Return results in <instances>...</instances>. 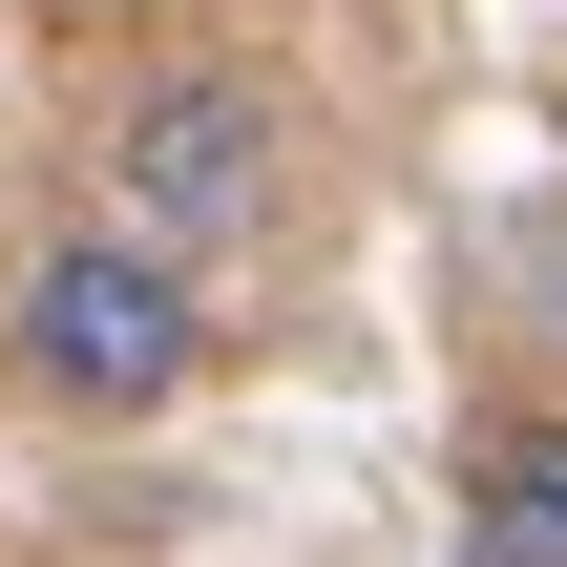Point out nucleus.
Returning a JSON list of instances; mask_svg holds the SVG:
<instances>
[{"instance_id":"nucleus-1","label":"nucleus","mask_w":567,"mask_h":567,"mask_svg":"<svg viewBox=\"0 0 567 567\" xmlns=\"http://www.w3.org/2000/svg\"><path fill=\"white\" fill-rule=\"evenodd\" d=\"M84 168H105V231H147L168 274H189V252H274V210H295V105H274L252 63H126L105 126H84Z\"/></svg>"},{"instance_id":"nucleus-2","label":"nucleus","mask_w":567,"mask_h":567,"mask_svg":"<svg viewBox=\"0 0 567 567\" xmlns=\"http://www.w3.org/2000/svg\"><path fill=\"white\" fill-rule=\"evenodd\" d=\"M0 358L63 400V421H168L189 379H210V295L147 252V231H42L21 274H0Z\"/></svg>"},{"instance_id":"nucleus-3","label":"nucleus","mask_w":567,"mask_h":567,"mask_svg":"<svg viewBox=\"0 0 567 567\" xmlns=\"http://www.w3.org/2000/svg\"><path fill=\"white\" fill-rule=\"evenodd\" d=\"M463 547H484V567H567V421H547V400L463 442Z\"/></svg>"}]
</instances>
